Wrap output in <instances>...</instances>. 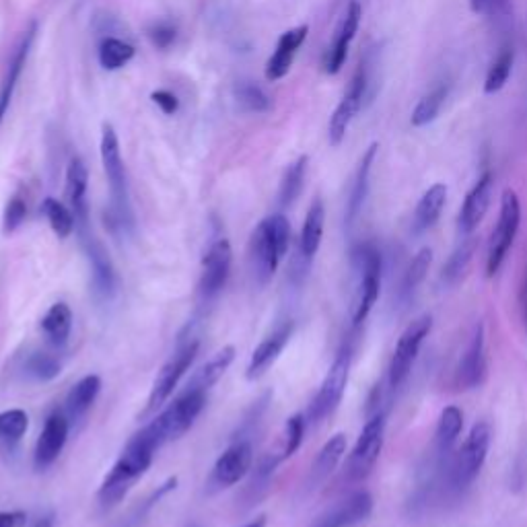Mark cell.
Wrapping results in <instances>:
<instances>
[{"instance_id": "3957f363", "label": "cell", "mask_w": 527, "mask_h": 527, "mask_svg": "<svg viewBox=\"0 0 527 527\" xmlns=\"http://www.w3.org/2000/svg\"><path fill=\"white\" fill-rule=\"evenodd\" d=\"M101 163L105 178H108L110 192H112V210H110V227L128 231L134 227L132 206H130V192H128V178L126 167L120 153V140L112 124H103L101 130Z\"/></svg>"}, {"instance_id": "5b68a950", "label": "cell", "mask_w": 527, "mask_h": 527, "mask_svg": "<svg viewBox=\"0 0 527 527\" xmlns=\"http://www.w3.org/2000/svg\"><path fill=\"white\" fill-rule=\"evenodd\" d=\"M519 223H521V202L515 194V190H505L503 192V198H501V213H499V221H497V227L493 231V235H490V241H488V256H486V274L488 276H495L509 250L511 245L517 237V231H519Z\"/></svg>"}, {"instance_id": "277c9868", "label": "cell", "mask_w": 527, "mask_h": 527, "mask_svg": "<svg viewBox=\"0 0 527 527\" xmlns=\"http://www.w3.org/2000/svg\"><path fill=\"white\" fill-rule=\"evenodd\" d=\"M353 268L357 274V289L353 297V307H350V320L353 326H361L373 305L379 299L381 291V254L373 243H359L353 250Z\"/></svg>"}, {"instance_id": "4fadbf2b", "label": "cell", "mask_w": 527, "mask_h": 527, "mask_svg": "<svg viewBox=\"0 0 527 527\" xmlns=\"http://www.w3.org/2000/svg\"><path fill=\"white\" fill-rule=\"evenodd\" d=\"M81 237V245L85 250V256L91 266V280H93V293L101 301H110L116 295L118 278H116V268L114 262L108 254V250L103 248V243L93 235L91 227L77 229Z\"/></svg>"}, {"instance_id": "681fc988", "label": "cell", "mask_w": 527, "mask_h": 527, "mask_svg": "<svg viewBox=\"0 0 527 527\" xmlns=\"http://www.w3.org/2000/svg\"><path fill=\"white\" fill-rule=\"evenodd\" d=\"M31 527H54V515H46V517L38 519Z\"/></svg>"}, {"instance_id": "e0dca14e", "label": "cell", "mask_w": 527, "mask_h": 527, "mask_svg": "<svg viewBox=\"0 0 527 527\" xmlns=\"http://www.w3.org/2000/svg\"><path fill=\"white\" fill-rule=\"evenodd\" d=\"M68 431H70V420L64 414L56 412L48 416L46 425L40 433V439L35 443V453H33L35 468L46 470L58 460V455L66 445Z\"/></svg>"}, {"instance_id": "836d02e7", "label": "cell", "mask_w": 527, "mask_h": 527, "mask_svg": "<svg viewBox=\"0 0 527 527\" xmlns=\"http://www.w3.org/2000/svg\"><path fill=\"white\" fill-rule=\"evenodd\" d=\"M447 97H449V85L447 83H441L433 91H429L423 99L416 103V108L410 116L412 126L423 128V126H429L431 122H435L443 110Z\"/></svg>"}, {"instance_id": "f907efd6", "label": "cell", "mask_w": 527, "mask_h": 527, "mask_svg": "<svg viewBox=\"0 0 527 527\" xmlns=\"http://www.w3.org/2000/svg\"><path fill=\"white\" fill-rule=\"evenodd\" d=\"M521 297H523V313H525V324H527V268H525V283L521 289Z\"/></svg>"}, {"instance_id": "816d5d0a", "label": "cell", "mask_w": 527, "mask_h": 527, "mask_svg": "<svg viewBox=\"0 0 527 527\" xmlns=\"http://www.w3.org/2000/svg\"><path fill=\"white\" fill-rule=\"evenodd\" d=\"M241 527H266V517H258V519H254L250 523H245Z\"/></svg>"}, {"instance_id": "4dcf8cb0", "label": "cell", "mask_w": 527, "mask_h": 527, "mask_svg": "<svg viewBox=\"0 0 527 527\" xmlns=\"http://www.w3.org/2000/svg\"><path fill=\"white\" fill-rule=\"evenodd\" d=\"M42 330L54 346H64L73 332V311L66 303H54L42 318Z\"/></svg>"}, {"instance_id": "cb8c5ba5", "label": "cell", "mask_w": 527, "mask_h": 527, "mask_svg": "<svg viewBox=\"0 0 527 527\" xmlns=\"http://www.w3.org/2000/svg\"><path fill=\"white\" fill-rule=\"evenodd\" d=\"M484 326L478 324L472 340L466 348V353L460 361L458 367V385L464 390H472L478 388V385L484 381L486 375V340H484Z\"/></svg>"}, {"instance_id": "ffe728a7", "label": "cell", "mask_w": 527, "mask_h": 527, "mask_svg": "<svg viewBox=\"0 0 527 527\" xmlns=\"http://www.w3.org/2000/svg\"><path fill=\"white\" fill-rule=\"evenodd\" d=\"M490 200H493V173L484 171L474 188L468 192L462 210H460V231L464 235H470L478 229V225L484 221Z\"/></svg>"}, {"instance_id": "ba28073f", "label": "cell", "mask_w": 527, "mask_h": 527, "mask_svg": "<svg viewBox=\"0 0 527 527\" xmlns=\"http://www.w3.org/2000/svg\"><path fill=\"white\" fill-rule=\"evenodd\" d=\"M431 330H433L431 315H420V318H416L414 322H410L406 326V330L398 338V344L394 348V355L390 361V369H388L390 390H398L400 385L408 379V375L416 363V357L420 353V346H423V342L431 334Z\"/></svg>"}, {"instance_id": "30bf717a", "label": "cell", "mask_w": 527, "mask_h": 527, "mask_svg": "<svg viewBox=\"0 0 527 527\" xmlns=\"http://www.w3.org/2000/svg\"><path fill=\"white\" fill-rule=\"evenodd\" d=\"M385 441V412L377 410L361 431L353 451L348 455L346 474L350 480H363L375 468Z\"/></svg>"}, {"instance_id": "d6a6232c", "label": "cell", "mask_w": 527, "mask_h": 527, "mask_svg": "<svg viewBox=\"0 0 527 527\" xmlns=\"http://www.w3.org/2000/svg\"><path fill=\"white\" fill-rule=\"evenodd\" d=\"M305 437V418L301 414H295L289 418V423L285 427L283 437L278 441V449L268 451L264 458H268L274 466L283 464L285 460H289L291 455H295V451L301 447Z\"/></svg>"}, {"instance_id": "ac0fdd59", "label": "cell", "mask_w": 527, "mask_h": 527, "mask_svg": "<svg viewBox=\"0 0 527 527\" xmlns=\"http://www.w3.org/2000/svg\"><path fill=\"white\" fill-rule=\"evenodd\" d=\"M254 462V451L248 441L233 443L213 468V484L219 488H229L248 476Z\"/></svg>"}, {"instance_id": "9c48e42d", "label": "cell", "mask_w": 527, "mask_h": 527, "mask_svg": "<svg viewBox=\"0 0 527 527\" xmlns=\"http://www.w3.org/2000/svg\"><path fill=\"white\" fill-rule=\"evenodd\" d=\"M350 365H353V346L344 344L322 383L320 392L315 394L311 408H309V418L313 423H320L326 416H330L338 404L342 402V396L346 392V383L350 375Z\"/></svg>"}, {"instance_id": "7a4b0ae2", "label": "cell", "mask_w": 527, "mask_h": 527, "mask_svg": "<svg viewBox=\"0 0 527 527\" xmlns=\"http://www.w3.org/2000/svg\"><path fill=\"white\" fill-rule=\"evenodd\" d=\"M291 248V223L285 215L266 217L252 233L250 264L258 285H266Z\"/></svg>"}, {"instance_id": "603a6c76", "label": "cell", "mask_w": 527, "mask_h": 527, "mask_svg": "<svg viewBox=\"0 0 527 527\" xmlns=\"http://www.w3.org/2000/svg\"><path fill=\"white\" fill-rule=\"evenodd\" d=\"M373 511V497L365 490L340 501L328 513H324L313 527H353L365 521Z\"/></svg>"}, {"instance_id": "7c38bea8", "label": "cell", "mask_w": 527, "mask_h": 527, "mask_svg": "<svg viewBox=\"0 0 527 527\" xmlns=\"http://www.w3.org/2000/svg\"><path fill=\"white\" fill-rule=\"evenodd\" d=\"M367 91H369V64H367V60H363L357 68L353 81H350V85H348V91L344 93L342 101L338 103V108L334 110V114L330 118L328 138H330L332 147H338L344 140L350 122L355 120V116L361 112V108L365 105Z\"/></svg>"}, {"instance_id": "f6af8a7d", "label": "cell", "mask_w": 527, "mask_h": 527, "mask_svg": "<svg viewBox=\"0 0 527 527\" xmlns=\"http://www.w3.org/2000/svg\"><path fill=\"white\" fill-rule=\"evenodd\" d=\"M27 217V204L23 198L15 196L9 200L7 208H5V233H13L21 227V223Z\"/></svg>"}, {"instance_id": "6da1fadb", "label": "cell", "mask_w": 527, "mask_h": 527, "mask_svg": "<svg viewBox=\"0 0 527 527\" xmlns=\"http://www.w3.org/2000/svg\"><path fill=\"white\" fill-rule=\"evenodd\" d=\"M165 443L167 441L161 435L157 423H155V420H151V423L143 431L136 433L126 443V447L120 453V458L114 464L112 472L105 476V480H103V484L99 488V493H97L99 503L103 507L118 505L128 495V490L134 486V482L151 468L155 453Z\"/></svg>"}, {"instance_id": "ab89813d", "label": "cell", "mask_w": 527, "mask_h": 527, "mask_svg": "<svg viewBox=\"0 0 527 527\" xmlns=\"http://www.w3.org/2000/svg\"><path fill=\"white\" fill-rule=\"evenodd\" d=\"M29 427V416L21 408H11L0 412V441L7 443L9 447L17 445L21 437L27 433Z\"/></svg>"}, {"instance_id": "bcb514c9", "label": "cell", "mask_w": 527, "mask_h": 527, "mask_svg": "<svg viewBox=\"0 0 527 527\" xmlns=\"http://www.w3.org/2000/svg\"><path fill=\"white\" fill-rule=\"evenodd\" d=\"M151 99L153 103L157 105V108L167 114V116H173L175 112L180 110V99L175 97L171 91H165V89H159V91H153L151 93Z\"/></svg>"}, {"instance_id": "484cf974", "label": "cell", "mask_w": 527, "mask_h": 527, "mask_svg": "<svg viewBox=\"0 0 527 527\" xmlns=\"http://www.w3.org/2000/svg\"><path fill=\"white\" fill-rule=\"evenodd\" d=\"M377 149H379V145L373 143L365 151V155L361 157L359 169L355 173V182H353V188H350V196H348V202H346V227H350L357 221L359 213L363 210V204L367 200L369 178H371V169H373V163H375V157H377Z\"/></svg>"}, {"instance_id": "f1b7e54d", "label": "cell", "mask_w": 527, "mask_h": 527, "mask_svg": "<svg viewBox=\"0 0 527 527\" xmlns=\"http://www.w3.org/2000/svg\"><path fill=\"white\" fill-rule=\"evenodd\" d=\"M99 392H101L99 375L83 377L66 396V418L68 420L83 418L89 412V408L95 404Z\"/></svg>"}, {"instance_id": "2e32d148", "label": "cell", "mask_w": 527, "mask_h": 527, "mask_svg": "<svg viewBox=\"0 0 527 527\" xmlns=\"http://www.w3.org/2000/svg\"><path fill=\"white\" fill-rule=\"evenodd\" d=\"M361 17H363L361 3L359 0H350V5H348V9L340 21V27L334 35V42L328 48L326 58H324V70L328 75L340 73V68L344 66L346 56H348V46H350V42L355 40V35H357L359 25H361Z\"/></svg>"}, {"instance_id": "d4e9b609", "label": "cell", "mask_w": 527, "mask_h": 527, "mask_svg": "<svg viewBox=\"0 0 527 527\" xmlns=\"http://www.w3.org/2000/svg\"><path fill=\"white\" fill-rule=\"evenodd\" d=\"M324 225H326V208H324V202L318 198L311 202L307 210V217L303 221V229L299 237V258L305 264H309L320 250L322 237H324Z\"/></svg>"}, {"instance_id": "74e56055", "label": "cell", "mask_w": 527, "mask_h": 527, "mask_svg": "<svg viewBox=\"0 0 527 527\" xmlns=\"http://www.w3.org/2000/svg\"><path fill=\"white\" fill-rule=\"evenodd\" d=\"M136 50L132 44L124 42V40H118V38H105L101 40L99 44V64L105 68V70H118L122 68L124 64H128L132 58H134Z\"/></svg>"}, {"instance_id": "44dd1931", "label": "cell", "mask_w": 527, "mask_h": 527, "mask_svg": "<svg viewBox=\"0 0 527 527\" xmlns=\"http://www.w3.org/2000/svg\"><path fill=\"white\" fill-rule=\"evenodd\" d=\"M307 33H309V27L299 25V27H293V29H289L280 35L274 54L266 62V79L268 81H280L289 75V70L293 66V60H295L299 48L307 40Z\"/></svg>"}, {"instance_id": "8d00e7d4", "label": "cell", "mask_w": 527, "mask_h": 527, "mask_svg": "<svg viewBox=\"0 0 527 527\" xmlns=\"http://www.w3.org/2000/svg\"><path fill=\"white\" fill-rule=\"evenodd\" d=\"M431 264H433V252L429 248H423L412 258L410 266L404 272L402 285H400V299L402 301L414 295V291L420 287V283H423V280L427 278Z\"/></svg>"}, {"instance_id": "8992f818", "label": "cell", "mask_w": 527, "mask_h": 527, "mask_svg": "<svg viewBox=\"0 0 527 527\" xmlns=\"http://www.w3.org/2000/svg\"><path fill=\"white\" fill-rule=\"evenodd\" d=\"M490 441H493V433H490L488 423L472 427L464 445L455 451L449 466V480L455 488H466L480 474L488 458Z\"/></svg>"}, {"instance_id": "b9f144b4", "label": "cell", "mask_w": 527, "mask_h": 527, "mask_svg": "<svg viewBox=\"0 0 527 527\" xmlns=\"http://www.w3.org/2000/svg\"><path fill=\"white\" fill-rule=\"evenodd\" d=\"M474 250H476V239L470 237L468 241H464L458 250L453 252V256L447 260L445 268H443V278L447 280V283H455L458 280L464 270L468 268L472 256H474Z\"/></svg>"}, {"instance_id": "52a82bcc", "label": "cell", "mask_w": 527, "mask_h": 527, "mask_svg": "<svg viewBox=\"0 0 527 527\" xmlns=\"http://www.w3.org/2000/svg\"><path fill=\"white\" fill-rule=\"evenodd\" d=\"M198 348H200V340L198 338H190L186 342L180 344V348L175 350V355L161 367V371L157 373L155 381H153V388L147 400V408H145V416L153 414L157 408H161L169 396L178 388L182 377L186 375V371L192 367V363L198 357Z\"/></svg>"}, {"instance_id": "e575fe53", "label": "cell", "mask_w": 527, "mask_h": 527, "mask_svg": "<svg viewBox=\"0 0 527 527\" xmlns=\"http://www.w3.org/2000/svg\"><path fill=\"white\" fill-rule=\"evenodd\" d=\"M307 163H309V157L301 155L297 161H293L287 167V171L283 175V182H280V188H278V204L283 208L293 206L295 200L301 196V190L305 184Z\"/></svg>"}, {"instance_id": "d590c367", "label": "cell", "mask_w": 527, "mask_h": 527, "mask_svg": "<svg viewBox=\"0 0 527 527\" xmlns=\"http://www.w3.org/2000/svg\"><path fill=\"white\" fill-rule=\"evenodd\" d=\"M42 213L46 215L52 231L60 237V239H66L73 235V231H77V221H75V215L73 210H70L64 202L48 196L44 202H42Z\"/></svg>"}, {"instance_id": "7dc6e473", "label": "cell", "mask_w": 527, "mask_h": 527, "mask_svg": "<svg viewBox=\"0 0 527 527\" xmlns=\"http://www.w3.org/2000/svg\"><path fill=\"white\" fill-rule=\"evenodd\" d=\"M507 5V0H470V7L476 15H493Z\"/></svg>"}, {"instance_id": "60d3db41", "label": "cell", "mask_w": 527, "mask_h": 527, "mask_svg": "<svg viewBox=\"0 0 527 527\" xmlns=\"http://www.w3.org/2000/svg\"><path fill=\"white\" fill-rule=\"evenodd\" d=\"M235 99L245 112L264 114L272 108V99L266 95L262 87H258L252 81H243L235 87Z\"/></svg>"}, {"instance_id": "5bb4252c", "label": "cell", "mask_w": 527, "mask_h": 527, "mask_svg": "<svg viewBox=\"0 0 527 527\" xmlns=\"http://www.w3.org/2000/svg\"><path fill=\"white\" fill-rule=\"evenodd\" d=\"M231 264H233V250L229 239L219 237L208 245V250L202 258V274L198 283V291L202 299L206 301L215 299L225 289L231 274Z\"/></svg>"}, {"instance_id": "8fae6325", "label": "cell", "mask_w": 527, "mask_h": 527, "mask_svg": "<svg viewBox=\"0 0 527 527\" xmlns=\"http://www.w3.org/2000/svg\"><path fill=\"white\" fill-rule=\"evenodd\" d=\"M208 400V392L186 388V392L175 398L159 416L153 420L157 423L159 431L163 433L165 441L180 439L184 433H188L194 425V420L200 416Z\"/></svg>"}, {"instance_id": "ee69618b", "label": "cell", "mask_w": 527, "mask_h": 527, "mask_svg": "<svg viewBox=\"0 0 527 527\" xmlns=\"http://www.w3.org/2000/svg\"><path fill=\"white\" fill-rule=\"evenodd\" d=\"M147 35L155 48L167 50L175 42V38H178V29L169 21H157L147 29Z\"/></svg>"}, {"instance_id": "7402d4cb", "label": "cell", "mask_w": 527, "mask_h": 527, "mask_svg": "<svg viewBox=\"0 0 527 527\" xmlns=\"http://www.w3.org/2000/svg\"><path fill=\"white\" fill-rule=\"evenodd\" d=\"M293 332H295V324L293 322H285V324H280L272 334H268L258 344V348L254 350V355L250 359L248 373H245V375H248V379L254 381V379L262 377L276 363L280 353H283L285 346L289 344Z\"/></svg>"}, {"instance_id": "7bdbcfd3", "label": "cell", "mask_w": 527, "mask_h": 527, "mask_svg": "<svg viewBox=\"0 0 527 527\" xmlns=\"http://www.w3.org/2000/svg\"><path fill=\"white\" fill-rule=\"evenodd\" d=\"M60 371H62V365L58 363V359L46 353H33L25 361V373L38 381H52L60 375Z\"/></svg>"}, {"instance_id": "f35d334b", "label": "cell", "mask_w": 527, "mask_h": 527, "mask_svg": "<svg viewBox=\"0 0 527 527\" xmlns=\"http://www.w3.org/2000/svg\"><path fill=\"white\" fill-rule=\"evenodd\" d=\"M513 62H515V52L511 48H505L495 58V62L490 64L486 81H484V93L486 95H495L507 85V81L511 77V70H513Z\"/></svg>"}, {"instance_id": "4316f807", "label": "cell", "mask_w": 527, "mask_h": 527, "mask_svg": "<svg viewBox=\"0 0 527 527\" xmlns=\"http://www.w3.org/2000/svg\"><path fill=\"white\" fill-rule=\"evenodd\" d=\"M445 204H447V186L445 184H433L416 204L414 219H412L414 233L429 231L439 221Z\"/></svg>"}, {"instance_id": "83f0119b", "label": "cell", "mask_w": 527, "mask_h": 527, "mask_svg": "<svg viewBox=\"0 0 527 527\" xmlns=\"http://www.w3.org/2000/svg\"><path fill=\"white\" fill-rule=\"evenodd\" d=\"M344 453H346V435L338 433V435L330 437L326 441V445L320 449L318 458H315L311 464L309 486L315 488V486H320L322 482H326V478L338 468Z\"/></svg>"}, {"instance_id": "f546056e", "label": "cell", "mask_w": 527, "mask_h": 527, "mask_svg": "<svg viewBox=\"0 0 527 527\" xmlns=\"http://www.w3.org/2000/svg\"><path fill=\"white\" fill-rule=\"evenodd\" d=\"M235 359V348L233 346H225L221 348L219 353L210 359L206 365H202L196 375L190 379L188 388L192 390H202V392H208L213 385H217V381L225 375V371L231 367Z\"/></svg>"}, {"instance_id": "c3c4849f", "label": "cell", "mask_w": 527, "mask_h": 527, "mask_svg": "<svg viewBox=\"0 0 527 527\" xmlns=\"http://www.w3.org/2000/svg\"><path fill=\"white\" fill-rule=\"evenodd\" d=\"M27 515L23 511L0 513V527H25Z\"/></svg>"}, {"instance_id": "1f68e13d", "label": "cell", "mask_w": 527, "mask_h": 527, "mask_svg": "<svg viewBox=\"0 0 527 527\" xmlns=\"http://www.w3.org/2000/svg\"><path fill=\"white\" fill-rule=\"evenodd\" d=\"M462 427H464L462 410L458 406H447L439 416L437 431H435V447L441 458L453 449L455 441H458L462 433Z\"/></svg>"}, {"instance_id": "d6986e66", "label": "cell", "mask_w": 527, "mask_h": 527, "mask_svg": "<svg viewBox=\"0 0 527 527\" xmlns=\"http://www.w3.org/2000/svg\"><path fill=\"white\" fill-rule=\"evenodd\" d=\"M87 182L89 173L83 163V159L73 157L66 167V184H64V196L68 208L73 210L77 229L89 227V206H87Z\"/></svg>"}, {"instance_id": "9a60e30c", "label": "cell", "mask_w": 527, "mask_h": 527, "mask_svg": "<svg viewBox=\"0 0 527 527\" xmlns=\"http://www.w3.org/2000/svg\"><path fill=\"white\" fill-rule=\"evenodd\" d=\"M35 35H38V23H31L23 35L21 40L13 52V58L7 66V73H5V79H3V85H0V124H3V120L7 118L9 114V108H11V101H13V95H15V89L21 81V75L25 70V64L29 60V54H31V48H33V42H35Z\"/></svg>"}]
</instances>
